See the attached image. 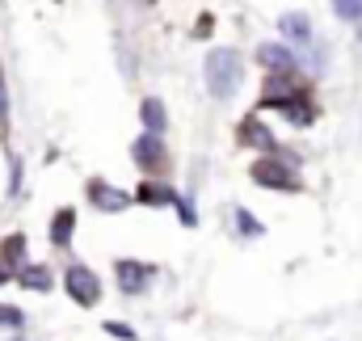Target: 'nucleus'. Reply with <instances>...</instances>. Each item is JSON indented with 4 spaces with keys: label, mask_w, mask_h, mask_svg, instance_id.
Masks as SVG:
<instances>
[{
    "label": "nucleus",
    "mask_w": 362,
    "mask_h": 341,
    "mask_svg": "<svg viewBox=\"0 0 362 341\" xmlns=\"http://www.w3.org/2000/svg\"><path fill=\"white\" fill-rule=\"evenodd\" d=\"M240 81H245V59H240L236 51H228V47H215V51L206 55V88H211V97H215V101L236 97Z\"/></svg>",
    "instance_id": "1"
},
{
    "label": "nucleus",
    "mask_w": 362,
    "mask_h": 341,
    "mask_svg": "<svg viewBox=\"0 0 362 341\" xmlns=\"http://www.w3.org/2000/svg\"><path fill=\"white\" fill-rule=\"evenodd\" d=\"M64 287H68V295H72L76 304H85V308H93V304L101 299V282H97V274H93L89 265H72V270L64 274Z\"/></svg>",
    "instance_id": "2"
},
{
    "label": "nucleus",
    "mask_w": 362,
    "mask_h": 341,
    "mask_svg": "<svg viewBox=\"0 0 362 341\" xmlns=\"http://www.w3.org/2000/svg\"><path fill=\"white\" fill-rule=\"evenodd\" d=\"M253 181H257V185H266V190H299L295 173L286 169L282 161H270V156L253 165Z\"/></svg>",
    "instance_id": "3"
},
{
    "label": "nucleus",
    "mask_w": 362,
    "mask_h": 341,
    "mask_svg": "<svg viewBox=\"0 0 362 341\" xmlns=\"http://www.w3.org/2000/svg\"><path fill=\"white\" fill-rule=\"evenodd\" d=\"M89 202L97 211H105V215H118V211L131 207V194H122V190H114L105 181H89Z\"/></svg>",
    "instance_id": "4"
},
{
    "label": "nucleus",
    "mask_w": 362,
    "mask_h": 341,
    "mask_svg": "<svg viewBox=\"0 0 362 341\" xmlns=\"http://www.w3.org/2000/svg\"><path fill=\"white\" fill-rule=\"evenodd\" d=\"M278 30H282V42H286V47H312V21H308L303 13L278 17Z\"/></svg>",
    "instance_id": "5"
},
{
    "label": "nucleus",
    "mask_w": 362,
    "mask_h": 341,
    "mask_svg": "<svg viewBox=\"0 0 362 341\" xmlns=\"http://www.w3.org/2000/svg\"><path fill=\"white\" fill-rule=\"evenodd\" d=\"M131 156H135V165H139V169H160V165H165V148H160V135L144 131V135L135 139Z\"/></svg>",
    "instance_id": "6"
},
{
    "label": "nucleus",
    "mask_w": 362,
    "mask_h": 341,
    "mask_svg": "<svg viewBox=\"0 0 362 341\" xmlns=\"http://www.w3.org/2000/svg\"><path fill=\"white\" fill-rule=\"evenodd\" d=\"M114 274H118V287L127 295H139L148 287V278H152V265H144V261H118Z\"/></svg>",
    "instance_id": "7"
},
{
    "label": "nucleus",
    "mask_w": 362,
    "mask_h": 341,
    "mask_svg": "<svg viewBox=\"0 0 362 341\" xmlns=\"http://www.w3.org/2000/svg\"><path fill=\"white\" fill-rule=\"evenodd\" d=\"M278 110H282L295 127H308V122L316 118V105H312L303 93H286V97H278Z\"/></svg>",
    "instance_id": "8"
},
{
    "label": "nucleus",
    "mask_w": 362,
    "mask_h": 341,
    "mask_svg": "<svg viewBox=\"0 0 362 341\" xmlns=\"http://www.w3.org/2000/svg\"><path fill=\"white\" fill-rule=\"evenodd\" d=\"M257 55H262V64L274 68V72H295V51L286 42H266Z\"/></svg>",
    "instance_id": "9"
},
{
    "label": "nucleus",
    "mask_w": 362,
    "mask_h": 341,
    "mask_svg": "<svg viewBox=\"0 0 362 341\" xmlns=\"http://www.w3.org/2000/svg\"><path fill=\"white\" fill-rule=\"evenodd\" d=\"M72 228H76V211H59L55 215V224H51V245H59V249H68L72 245Z\"/></svg>",
    "instance_id": "10"
},
{
    "label": "nucleus",
    "mask_w": 362,
    "mask_h": 341,
    "mask_svg": "<svg viewBox=\"0 0 362 341\" xmlns=\"http://www.w3.org/2000/svg\"><path fill=\"white\" fill-rule=\"evenodd\" d=\"M240 139H245L249 148H266V152L274 148V135L266 131V127H262V122H257V118H249V122L240 127Z\"/></svg>",
    "instance_id": "11"
},
{
    "label": "nucleus",
    "mask_w": 362,
    "mask_h": 341,
    "mask_svg": "<svg viewBox=\"0 0 362 341\" xmlns=\"http://www.w3.org/2000/svg\"><path fill=\"white\" fill-rule=\"evenodd\" d=\"M139 118H144V127H148L152 135H160V131H165V105H160L156 97H148V101L139 105Z\"/></svg>",
    "instance_id": "12"
},
{
    "label": "nucleus",
    "mask_w": 362,
    "mask_h": 341,
    "mask_svg": "<svg viewBox=\"0 0 362 341\" xmlns=\"http://www.w3.org/2000/svg\"><path fill=\"white\" fill-rule=\"evenodd\" d=\"M21 282H25L30 291H51V274H47L42 265H25V274H21Z\"/></svg>",
    "instance_id": "13"
},
{
    "label": "nucleus",
    "mask_w": 362,
    "mask_h": 341,
    "mask_svg": "<svg viewBox=\"0 0 362 341\" xmlns=\"http://www.w3.org/2000/svg\"><path fill=\"white\" fill-rule=\"evenodd\" d=\"M333 13L341 21H362V0H333Z\"/></svg>",
    "instance_id": "14"
},
{
    "label": "nucleus",
    "mask_w": 362,
    "mask_h": 341,
    "mask_svg": "<svg viewBox=\"0 0 362 341\" xmlns=\"http://www.w3.org/2000/svg\"><path fill=\"white\" fill-rule=\"evenodd\" d=\"M4 261H13V265L25 261V241H21V236H8V241H4Z\"/></svg>",
    "instance_id": "15"
},
{
    "label": "nucleus",
    "mask_w": 362,
    "mask_h": 341,
    "mask_svg": "<svg viewBox=\"0 0 362 341\" xmlns=\"http://www.w3.org/2000/svg\"><path fill=\"white\" fill-rule=\"evenodd\" d=\"M139 198H144V202H173V194H169L165 185H148V181L139 185Z\"/></svg>",
    "instance_id": "16"
},
{
    "label": "nucleus",
    "mask_w": 362,
    "mask_h": 341,
    "mask_svg": "<svg viewBox=\"0 0 362 341\" xmlns=\"http://www.w3.org/2000/svg\"><path fill=\"white\" fill-rule=\"evenodd\" d=\"M236 224H240V232H249V236H262V224H257L253 215H245V211H236Z\"/></svg>",
    "instance_id": "17"
},
{
    "label": "nucleus",
    "mask_w": 362,
    "mask_h": 341,
    "mask_svg": "<svg viewBox=\"0 0 362 341\" xmlns=\"http://www.w3.org/2000/svg\"><path fill=\"white\" fill-rule=\"evenodd\" d=\"M8 325L17 329V325H21V312H17V308H8V304H0V329H8Z\"/></svg>",
    "instance_id": "18"
},
{
    "label": "nucleus",
    "mask_w": 362,
    "mask_h": 341,
    "mask_svg": "<svg viewBox=\"0 0 362 341\" xmlns=\"http://www.w3.org/2000/svg\"><path fill=\"white\" fill-rule=\"evenodd\" d=\"M105 333H110V337H122V341H135V333H131L127 325H114V320L105 325Z\"/></svg>",
    "instance_id": "19"
},
{
    "label": "nucleus",
    "mask_w": 362,
    "mask_h": 341,
    "mask_svg": "<svg viewBox=\"0 0 362 341\" xmlns=\"http://www.w3.org/2000/svg\"><path fill=\"white\" fill-rule=\"evenodd\" d=\"M177 215H181V224H194V207L185 198H177Z\"/></svg>",
    "instance_id": "20"
},
{
    "label": "nucleus",
    "mask_w": 362,
    "mask_h": 341,
    "mask_svg": "<svg viewBox=\"0 0 362 341\" xmlns=\"http://www.w3.org/2000/svg\"><path fill=\"white\" fill-rule=\"evenodd\" d=\"M0 118H4V88H0Z\"/></svg>",
    "instance_id": "21"
},
{
    "label": "nucleus",
    "mask_w": 362,
    "mask_h": 341,
    "mask_svg": "<svg viewBox=\"0 0 362 341\" xmlns=\"http://www.w3.org/2000/svg\"><path fill=\"white\" fill-rule=\"evenodd\" d=\"M0 282H4V270H0Z\"/></svg>",
    "instance_id": "22"
}]
</instances>
